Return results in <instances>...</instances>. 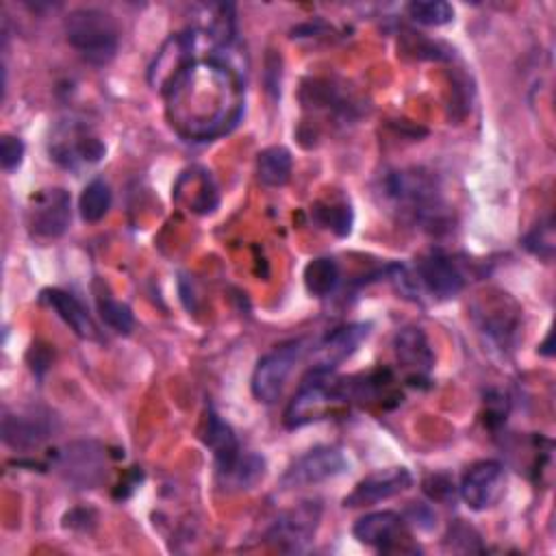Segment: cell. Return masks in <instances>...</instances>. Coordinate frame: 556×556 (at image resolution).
Masks as SVG:
<instances>
[{
  "label": "cell",
  "instance_id": "cell-4",
  "mask_svg": "<svg viewBox=\"0 0 556 556\" xmlns=\"http://www.w3.org/2000/svg\"><path fill=\"white\" fill-rule=\"evenodd\" d=\"M334 402H341L337 391V378L328 369L313 367L287 404L285 424L287 428H300L304 424L324 419Z\"/></svg>",
  "mask_w": 556,
  "mask_h": 556
},
{
  "label": "cell",
  "instance_id": "cell-7",
  "mask_svg": "<svg viewBox=\"0 0 556 556\" xmlns=\"http://www.w3.org/2000/svg\"><path fill=\"white\" fill-rule=\"evenodd\" d=\"M321 519V504L317 500H306L289 510L280 513L271 528L267 530V541L285 552L304 549L317 532Z\"/></svg>",
  "mask_w": 556,
  "mask_h": 556
},
{
  "label": "cell",
  "instance_id": "cell-10",
  "mask_svg": "<svg viewBox=\"0 0 556 556\" xmlns=\"http://www.w3.org/2000/svg\"><path fill=\"white\" fill-rule=\"evenodd\" d=\"M417 285L437 300H450L463 289V274L447 254L432 250L417 263L415 278L406 274L404 291H413Z\"/></svg>",
  "mask_w": 556,
  "mask_h": 556
},
{
  "label": "cell",
  "instance_id": "cell-12",
  "mask_svg": "<svg viewBox=\"0 0 556 556\" xmlns=\"http://www.w3.org/2000/svg\"><path fill=\"white\" fill-rule=\"evenodd\" d=\"M393 350L397 363L410 380H426L434 367V352L426 332L419 326H406L395 332Z\"/></svg>",
  "mask_w": 556,
  "mask_h": 556
},
{
  "label": "cell",
  "instance_id": "cell-14",
  "mask_svg": "<svg viewBox=\"0 0 556 556\" xmlns=\"http://www.w3.org/2000/svg\"><path fill=\"white\" fill-rule=\"evenodd\" d=\"M367 334L369 324H348L334 328L315 345L313 367L334 371V367H339L345 358H350L356 352V348L363 343V339H367Z\"/></svg>",
  "mask_w": 556,
  "mask_h": 556
},
{
  "label": "cell",
  "instance_id": "cell-6",
  "mask_svg": "<svg viewBox=\"0 0 556 556\" xmlns=\"http://www.w3.org/2000/svg\"><path fill=\"white\" fill-rule=\"evenodd\" d=\"M304 350H306L304 339H291V341L276 345L265 356H261L252 371V382H250L252 395L265 404L276 402L282 393V387H285L293 365L302 358Z\"/></svg>",
  "mask_w": 556,
  "mask_h": 556
},
{
  "label": "cell",
  "instance_id": "cell-15",
  "mask_svg": "<svg viewBox=\"0 0 556 556\" xmlns=\"http://www.w3.org/2000/svg\"><path fill=\"white\" fill-rule=\"evenodd\" d=\"M352 532L361 543L387 552L404 534V519L395 510H376L361 517Z\"/></svg>",
  "mask_w": 556,
  "mask_h": 556
},
{
  "label": "cell",
  "instance_id": "cell-24",
  "mask_svg": "<svg viewBox=\"0 0 556 556\" xmlns=\"http://www.w3.org/2000/svg\"><path fill=\"white\" fill-rule=\"evenodd\" d=\"M96 306H98V313H100L102 321H104L111 330H115V332H119V334H128V332L132 330V326H135L132 311H130L126 304L117 302L111 293L98 291V293H96Z\"/></svg>",
  "mask_w": 556,
  "mask_h": 556
},
{
  "label": "cell",
  "instance_id": "cell-26",
  "mask_svg": "<svg viewBox=\"0 0 556 556\" xmlns=\"http://www.w3.org/2000/svg\"><path fill=\"white\" fill-rule=\"evenodd\" d=\"M526 248L543 258H552L554 252V230H552V219H547L543 226H536L528 237H526Z\"/></svg>",
  "mask_w": 556,
  "mask_h": 556
},
{
  "label": "cell",
  "instance_id": "cell-8",
  "mask_svg": "<svg viewBox=\"0 0 556 556\" xmlns=\"http://www.w3.org/2000/svg\"><path fill=\"white\" fill-rule=\"evenodd\" d=\"M70 219H72V200L65 189L48 187L37 191L30 198L28 226L35 237L56 239L67 230Z\"/></svg>",
  "mask_w": 556,
  "mask_h": 556
},
{
  "label": "cell",
  "instance_id": "cell-22",
  "mask_svg": "<svg viewBox=\"0 0 556 556\" xmlns=\"http://www.w3.org/2000/svg\"><path fill=\"white\" fill-rule=\"evenodd\" d=\"M111 206V189L106 180L93 178L89 185H85L80 198H78V211L80 217L89 224L100 222Z\"/></svg>",
  "mask_w": 556,
  "mask_h": 556
},
{
  "label": "cell",
  "instance_id": "cell-2",
  "mask_svg": "<svg viewBox=\"0 0 556 556\" xmlns=\"http://www.w3.org/2000/svg\"><path fill=\"white\" fill-rule=\"evenodd\" d=\"M384 198L400 215L434 228L443 222V200L437 180L424 169H397L384 176Z\"/></svg>",
  "mask_w": 556,
  "mask_h": 556
},
{
  "label": "cell",
  "instance_id": "cell-19",
  "mask_svg": "<svg viewBox=\"0 0 556 556\" xmlns=\"http://www.w3.org/2000/svg\"><path fill=\"white\" fill-rule=\"evenodd\" d=\"M291 152L282 146L265 148L256 156V176L267 187H282L291 176Z\"/></svg>",
  "mask_w": 556,
  "mask_h": 556
},
{
  "label": "cell",
  "instance_id": "cell-9",
  "mask_svg": "<svg viewBox=\"0 0 556 556\" xmlns=\"http://www.w3.org/2000/svg\"><path fill=\"white\" fill-rule=\"evenodd\" d=\"M348 469L345 454L334 445H319L295 458L282 476V484L293 486H308L319 484L330 478H337Z\"/></svg>",
  "mask_w": 556,
  "mask_h": 556
},
{
  "label": "cell",
  "instance_id": "cell-25",
  "mask_svg": "<svg viewBox=\"0 0 556 556\" xmlns=\"http://www.w3.org/2000/svg\"><path fill=\"white\" fill-rule=\"evenodd\" d=\"M406 13L413 22L424 26H443L454 20L452 4L443 0H415L406 4Z\"/></svg>",
  "mask_w": 556,
  "mask_h": 556
},
{
  "label": "cell",
  "instance_id": "cell-17",
  "mask_svg": "<svg viewBox=\"0 0 556 556\" xmlns=\"http://www.w3.org/2000/svg\"><path fill=\"white\" fill-rule=\"evenodd\" d=\"M41 298L48 302L50 308L78 334L80 339H98V326L91 319L89 311L76 300L72 293L63 289H43Z\"/></svg>",
  "mask_w": 556,
  "mask_h": 556
},
{
  "label": "cell",
  "instance_id": "cell-13",
  "mask_svg": "<svg viewBox=\"0 0 556 556\" xmlns=\"http://www.w3.org/2000/svg\"><path fill=\"white\" fill-rule=\"evenodd\" d=\"M410 484H413V476L408 469H404V467L382 469V471H376V473L363 478L354 486V491L343 500V504L350 508L378 504L382 500H389V497L406 491Z\"/></svg>",
  "mask_w": 556,
  "mask_h": 556
},
{
  "label": "cell",
  "instance_id": "cell-16",
  "mask_svg": "<svg viewBox=\"0 0 556 556\" xmlns=\"http://www.w3.org/2000/svg\"><path fill=\"white\" fill-rule=\"evenodd\" d=\"M202 441L213 452V458H215V465H217V473L228 471L235 465V460L239 458V454H241V447H239V441H237L232 428L211 408H208V413L204 417Z\"/></svg>",
  "mask_w": 556,
  "mask_h": 556
},
{
  "label": "cell",
  "instance_id": "cell-11",
  "mask_svg": "<svg viewBox=\"0 0 556 556\" xmlns=\"http://www.w3.org/2000/svg\"><path fill=\"white\" fill-rule=\"evenodd\" d=\"M460 497L471 510H486L504 493V467L497 460L473 463L460 480Z\"/></svg>",
  "mask_w": 556,
  "mask_h": 556
},
{
  "label": "cell",
  "instance_id": "cell-20",
  "mask_svg": "<svg viewBox=\"0 0 556 556\" xmlns=\"http://www.w3.org/2000/svg\"><path fill=\"white\" fill-rule=\"evenodd\" d=\"M339 285V265L334 258L317 256L304 267V287L315 298L330 295Z\"/></svg>",
  "mask_w": 556,
  "mask_h": 556
},
{
  "label": "cell",
  "instance_id": "cell-18",
  "mask_svg": "<svg viewBox=\"0 0 556 556\" xmlns=\"http://www.w3.org/2000/svg\"><path fill=\"white\" fill-rule=\"evenodd\" d=\"M50 437V424L37 415H4L2 439L9 447L26 452L39 447Z\"/></svg>",
  "mask_w": 556,
  "mask_h": 556
},
{
  "label": "cell",
  "instance_id": "cell-23",
  "mask_svg": "<svg viewBox=\"0 0 556 556\" xmlns=\"http://www.w3.org/2000/svg\"><path fill=\"white\" fill-rule=\"evenodd\" d=\"M313 219L339 237H345L352 230V208L345 202H317L313 206Z\"/></svg>",
  "mask_w": 556,
  "mask_h": 556
},
{
  "label": "cell",
  "instance_id": "cell-21",
  "mask_svg": "<svg viewBox=\"0 0 556 556\" xmlns=\"http://www.w3.org/2000/svg\"><path fill=\"white\" fill-rule=\"evenodd\" d=\"M265 476V460L258 454H239V458L235 460V465L219 473V478L224 480V484L235 486V489H252L261 478Z\"/></svg>",
  "mask_w": 556,
  "mask_h": 556
},
{
  "label": "cell",
  "instance_id": "cell-3",
  "mask_svg": "<svg viewBox=\"0 0 556 556\" xmlns=\"http://www.w3.org/2000/svg\"><path fill=\"white\" fill-rule=\"evenodd\" d=\"M65 37L70 46L91 65L109 63L119 43L117 24L113 17L93 7H80L65 17Z\"/></svg>",
  "mask_w": 556,
  "mask_h": 556
},
{
  "label": "cell",
  "instance_id": "cell-28",
  "mask_svg": "<svg viewBox=\"0 0 556 556\" xmlns=\"http://www.w3.org/2000/svg\"><path fill=\"white\" fill-rule=\"evenodd\" d=\"M424 491L439 502H447L450 497H454V484L447 476H430L424 480Z\"/></svg>",
  "mask_w": 556,
  "mask_h": 556
},
{
  "label": "cell",
  "instance_id": "cell-27",
  "mask_svg": "<svg viewBox=\"0 0 556 556\" xmlns=\"http://www.w3.org/2000/svg\"><path fill=\"white\" fill-rule=\"evenodd\" d=\"M24 159V141L15 135H2L0 137V165L4 172H13L20 167Z\"/></svg>",
  "mask_w": 556,
  "mask_h": 556
},
{
  "label": "cell",
  "instance_id": "cell-1",
  "mask_svg": "<svg viewBox=\"0 0 556 556\" xmlns=\"http://www.w3.org/2000/svg\"><path fill=\"white\" fill-rule=\"evenodd\" d=\"M172 128L193 141L230 132L243 113V83L228 61L191 59L163 89Z\"/></svg>",
  "mask_w": 556,
  "mask_h": 556
},
{
  "label": "cell",
  "instance_id": "cell-5",
  "mask_svg": "<svg viewBox=\"0 0 556 556\" xmlns=\"http://www.w3.org/2000/svg\"><path fill=\"white\" fill-rule=\"evenodd\" d=\"M54 469L76 489H96L109 469L106 447L98 441H72L54 454Z\"/></svg>",
  "mask_w": 556,
  "mask_h": 556
}]
</instances>
